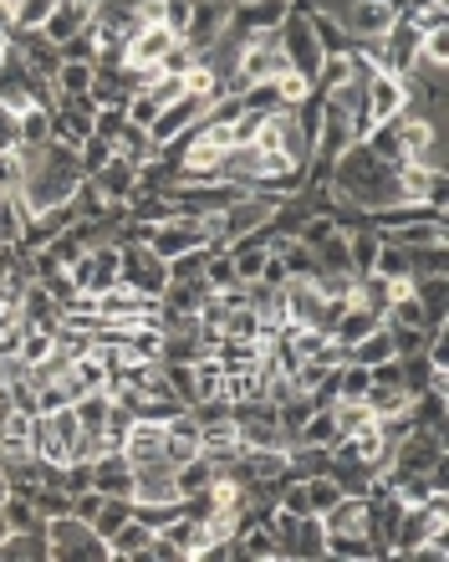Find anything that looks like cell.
<instances>
[{"label":"cell","mask_w":449,"mask_h":562,"mask_svg":"<svg viewBox=\"0 0 449 562\" xmlns=\"http://www.w3.org/2000/svg\"><path fill=\"white\" fill-rule=\"evenodd\" d=\"M113 246H117V281L134 286V292H144V297H164L169 266L159 261L144 241H113Z\"/></svg>","instance_id":"obj_1"},{"label":"cell","mask_w":449,"mask_h":562,"mask_svg":"<svg viewBox=\"0 0 449 562\" xmlns=\"http://www.w3.org/2000/svg\"><path fill=\"white\" fill-rule=\"evenodd\" d=\"M47 542H51V558L57 562H83V558H108V542L98 532L87 527L83 516H51L47 522Z\"/></svg>","instance_id":"obj_2"},{"label":"cell","mask_w":449,"mask_h":562,"mask_svg":"<svg viewBox=\"0 0 449 562\" xmlns=\"http://www.w3.org/2000/svg\"><path fill=\"white\" fill-rule=\"evenodd\" d=\"M276 36H282V51H286V66L297 72V77H307L312 83L316 66H322V47H316L312 36V21H307V11L301 5H291V16L276 26Z\"/></svg>","instance_id":"obj_3"},{"label":"cell","mask_w":449,"mask_h":562,"mask_svg":"<svg viewBox=\"0 0 449 562\" xmlns=\"http://www.w3.org/2000/svg\"><path fill=\"white\" fill-rule=\"evenodd\" d=\"M179 36L169 32V26H159V21H149V26H138L134 36H128V47H123V66L128 72H138V83L149 77V72H159V62L169 57V47H174Z\"/></svg>","instance_id":"obj_4"},{"label":"cell","mask_w":449,"mask_h":562,"mask_svg":"<svg viewBox=\"0 0 449 562\" xmlns=\"http://www.w3.org/2000/svg\"><path fill=\"white\" fill-rule=\"evenodd\" d=\"M67 271H72V281L83 286L87 297H102V292H113L117 286V246L113 241H102V246L83 251V261H72Z\"/></svg>","instance_id":"obj_5"},{"label":"cell","mask_w":449,"mask_h":562,"mask_svg":"<svg viewBox=\"0 0 449 562\" xmlns=\"http://www.w3.org/2000/svg\"><path fill=\"white\" fill-rule=\"evenodd\" d=\"M144 246H149L159 261H169V256H179V251H189V246H204L200 216H174V220H164V225H149V241H144Z\"/></svg>","instance_id":"obj_6"},{"label":"cell","mask_w":449,"mask_h":562,"mask_svg":"<svg viewBox=\"0 0 449 562\" xmlns=\"http://www.w3.org/2000/svg\"><path fill=\"white\" fill-rule=\"evenodd\" d=\"M378 41H383V72H399V77H403V72L414 66L419 47H424V32H419L409 16H399L388 32L378 36Z\"/></svg>","instance_id":"obj_7"},{"label":"cell","mask_w":449,"mask_h":562,"mask_svg":"<svg viewBox=\"0 0 449 562\" xmlns=\"http://www.w3.org/2000/svg\"><path fill=\"white\" fill-rule=\"evenodd\" d=\"M87 471H92V491H102V497H134V465H128V455L123 450H102L98 461H87Z\"/></svg>","instance_id":"obj_8"},{"label":"cell","mask_w":449,"mask_h":562,"mask_svg":"<svg viewBox=\"0 0 449 562\" xmlns=\"http://www.w3.org/2000/svg\"><path fill=\"white\" fill-rule=\"evenodd\" d=\"M225 21H230V0H195V11H189V26H184V41L195 51L215 47L220 32H225Z\"/></svg>","instance_id":"obj_9"},{"label":"cell","mask_w":449,"mask_h":562,"mask_svg":"<svg viewBox=\"0 0 449 562\" xmlns=\"http://www.w3.org/2000/svg\"><path fill=\"white\" fill-rule=\"evenodd\" d=\"M342 26H348L352 41H363V36H383L394 21H399V11L388 5V0H352L348 11H342Z\"/></svg>","instance_id":"obj_10"},{"label":"cell","mask_w":449,"mask_h":562,"mask_svg":"<svg viewBox=\"0 0 449 562\" xmlns=\"http://www.w3.org/2000/svg\"><path fill=\"white\" fill-rule=\"evenodd\" d=\"M87 180L98 184L108 205H128V195L138 190V164H128V159H117V154H113V159H108L102 169H92Z\"/></svg>","instance_id":"obj_11"},{"label":"cell","mask_w":449,"mask_h":562,"mask_svg":"<svg viewBox=\"0 0 449 562\" xmlns=\"http://www.w3.org/2000/svg\"><path fill=\"white\" fill-rule=\"evenodd\" d=\"M134 501H179V491H174V461L134 465Z\"/></svg>","instance_id":"obj_12"},{"label":"cell","mask_w":449,"mask_h":562,"mask_svg":"<svg viewBox=\"0 0 449 562\" xmlns=\"http://www.w3.org/2000/svg\"><path fill=\"white\" fill-rule=\"evenodd\" d=\"M215 461H204L200 450H195V455H189V461H179L174 465V491H179V501L184 497H200V491H210V486H215Z\"/></svg>","instance_id":"obj_13"},{"label":"cell","mask_w":449,"mask_h":562,"mask_svg":"<svg viewBox=\"0 0 449 562\" xmlns=\"http://www.w3.org/2000/svg\"><path fill=\"white\" fill-rule=\"evenodd\" d=\"M383 317L378 313H367L363 302H348V307H342V317H337V328H333V343L337 347H352V343H363L367 332L378 328Z\"/></svg>","instance_id":"obj_14"},{"label":"cell","mask_w":449,"mask_h":562,"mask_svg":"<svg viewBox=\"0 0 449 562\" xmlns=\"http://www.w3.org/2000/svg\"><path fill=\"white\" fill-rule=\"evenodd\" d=\"M388 358H399V353H394V338H388V328H373L363 338V343H352L348 347V364H363V368H378V364H388Z\"/></svg>","instance_id":"obj_15"},{"label":"cell","mask_w":449,"mask_h":562,"mask_svg":"<svg viewBox=\"0 0 449 562\" xmlns=\"http://www.w3.org/2000/svg\"><path fill=\"white\" fill-rule=\"evenodd\" d=\"M286 558H327V532H322V516H301L297 532H291Z\"/></svg>","instance_id":"obj_16"},{"label":"cell","mask_w":449,"mask_h":562,"mask_svg":"<svg viewBox=\"0 0 449 562\" xmlns=\"http://www.w3.org/2000/svg\"><path fill=\"white\" fill-rule=\"evenodd\" d=\"M113 154H117V159H128V164H149L159 149H153L149 129H138V123H123V133L113 138Z\"/></svg>","instance_id":"obj_17"},{"label":"cell","mask_w":449,"mask_h":562,"mask_svg":"<svg viewBox=\"0 0 449 562\" xmlns=\"http://www.w3.org/2000/svg\"><path fill=\"white\" fill-rule=\"evenodd\" d=\"M149 537H153V532L144 527L138 516H128V522H123V527H117L113 537H108V558H128V562H134L138 552L149 547Z\"/></svg>","instance_id":"obj_18"},{"label":"cell","mask_w":449,"mask_h":562,"mask_svg":"<svg viewBox=\"0 0 449 562\" xmlns=\"http://www.w3.org/2000/svg\"><path fill=\"white\" fill-rule=\"evenodd\" d=\"M276 256L286 261V281H316V277H322V266H316V251L307 246V241H286Z\"/></svg>","instance_id":"obj_19"},{"label":"cell","mask_w":449,"mask_h":562,"mask_svg":"<svg viewBox=\"0 0 449 562\" xmlns=\"http://www.w3.org/2000/svg\"><path fill=\"white\" fill-rule=\"evenodd\" d=\"M342 435H337V419H333V410H312L307 414V425L297 430V445H322V450H333ZM291 450V445H286Z\"/></svg>","instance_id":"obj_20"},{"label":"cell","mask_w":449,"mask_h":562,"mask_svg":"<svg viewBox=\"0 0 449 562\" xmlns=\"http://www.w3.org/2000/svg\"><path fill=\"white\" fill-rule=\"evenodd\" d=\"M16 129H21V149H41L51 144V108H21L16 113Z\"/></svg>","instance_id":"obj_21"},{"label":"cell","mask_w":449,"mask_h":562,"mask_svg":"<svg viewBox=\"0 0 449 562\" xmlns=\"http://www.w3.org/2000/svg\"><path fill=\"white\" fill-rule=\"evenodd\" d=\"M108 389H92V394H77L72 399V414H77V425L83 430H108Z\"/></svg>","instance_id":"obj_22"},{"label":"cell","mask_w":449,"mask_h":562,"mask_svg":"<svg viewBox=\"0 0 449 562\" xmlns=\"http://www.w3.org/2000/svg\"><path fill=\"white\" fill-rule=\"evenodd\" d=\"M403 256H409V281L445 277L449 271V246H414V251H403Z\"/></svg>","instance_id":"obj_23"},{"label":"cell","mask_w":449,"mask_h":562,"mask_svg":"<svg viewBox=\"0 0 449 562\" xmlns=\"http://www.w3.org/2000/svg\"><path fill=\"white\" fill-rule=\"evenodd\" d=\"M51 83H57V98H87V87H92V62H62Z\"/></svg>","instance_id":"obj_24"},{"label":"cell","mask_w":449,"mask_h":562,"mask_svg":"<svg viewBox=\"0 0 449 562\" xmlns=\"http://www.w3.org/2000/svg\"><path fill=\"white\" fill-rule=\"evenodd\" d=\"M327 558L373 562V542H367L363 532H327Z\"/></svg>","instance_id":"obj_25"},{"label":"cell","mask_w":449,"mask_h":562,"mask_svg":"<svg viewBox=\"0 0 449 562\" xmlns=\"http://www.w3.org/2000/svg\"><path fill=\"white\" fill-rule=\"evenodd\" d=\"M301 497H307V516H322L337 497H342V491H337V480L322 471V476H307V480H301Z\"/></svg>","instance_id":"obj_26"},{"label":"cell","mask_w":449,"mask_h":562,"mask_svg":"<svg viewBox=\"0 0 449 562\" xmlns=\"http://www.w3.org/2000/svg\"><path fill=\"white\" fill-rule=\"evenodd\" d=\"M57 51H62V62H98V26L87 21L83 32H72L67 41H57Z\"/></svg>","instance_id":"obj_27"},{"label":"cell","mask_w":449,"mask_h":562,"mask_svg":"<svg viewBox=\"0 0 449 562\" xmlns=\"http://www.w3.org/2000/svg\"><path fill=\"white\" fill-rule=\"evenodd\" d=\"M51 11H57V0H11V21H16V32H41Z\"/></svg>","instance_id":"obj_28"},{"label":"cell","mask_w":449,"mask_h":562,"mask_svg":"<svg viewBox=\"0 0 449 562\" xmlns=\"http://www.w3.org/2000/svg\"><path fill=\"white\" fill-rule=\"evenodd\" d=\"M134 516L149 532H164L174 516H184V501H134Z\"/></svg>","instance_id":"obj_29"},{"label":"cell","mask_w":449,"mask_h":562,"mask_svg":"<svg viewBox=\"0 0 449 562\" xmlns=\"http://www.w3.org/2000/svg\"><path fill=\"white\" fill-rule=\"evenodd\" d=\"M409 21H414L419 32H449V0H424V5H414L409 11Z\"/></svg>","instance_id":"obj_30"},{"label":"cell","mask_w":449,"mask_h":562,"mask_svg":"<svg viewBox=\"0 0 449 562\" xmlns=\"http://www.w3.org/2000/svg\"><path fill=\"white\" fill-rule=\"evenodd\" d=\"M108 159H113V144H108V138H98V133H87V138H83V149H77V164H83V174L102 169Z\"/></svg>","instance_id":"obj_31"},{"label":"cell","mask_w":449,"mask_h":562,"mask_svg":"<svg viewBox=\"0 0 449 562\" xmlns=\"http://www.w3.org/2000/svg\"><path fill=\"white\" fill-rule=\"evenodd\" d=\"M16 184H21V154L0 149V190H16Z\"/></svg>","instance_id":"obj_32"},{"label":"cell","mask_w":449,"mask_h":562,"mask_svg":"<svg viewBox=\"0 0 449 562\" xmlns=\"http://www.w3.org/2000/svg\"><path fill=\"white\" fill-rule=\"evenodd\" d=\"M0 149H21V129L11 108H0Z\"/></svg>","instance_id":"obj_33"},{"label":"cell","mask_w":449,"mask_h":562,"mask_svg":"<svg viewBox=\"0 0 449 562\" xmlns=\"http://www.w3.org/2000/svg\"><path fill=\"white\" fill-rule=\"evenodd\" d=\"M11 32H16V21H11V0H0V36L11 41Z\"/></svg>","instance_id":"obj_34"},{"label":"cell","mask_w":449,"mask_h":562,"mask_svg":"<svg viewBox=\"0 0 449 562\" xmlns=\"http://www.w3.org/2000/svg\"><path fill=\"white\" fill-rule=\"evenodd\" d=\"M0 41H5V36H0Z\"/></svg>","instance_id":"obj_35"}]
</instances>
